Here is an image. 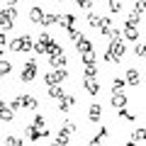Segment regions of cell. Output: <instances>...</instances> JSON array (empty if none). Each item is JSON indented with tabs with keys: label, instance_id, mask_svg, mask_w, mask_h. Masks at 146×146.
Returning <instances> with one entry per match:
<instances>
[{
	"label": "cell",
	"instance_id": "6da1fadb",
	"mask_svg": "<svg viewBox=\"0 0 146 146\" xmlns=\"http://www.w3.org/2000/svg\"><path fill=\"white\" fill-rule=\"evenodd\" d=\"M124 54H127V44H124V39H112V42H110V46H107V51H105V61L115 63V61H119Z\"/></svg>",
	"mask_w": 146,
	"mask_h": 146
},
{
	"label": "cell",
	"instance_id": "7a4b0ae2",
	"mask_svg": "<svg viewBox=\"0 0 146 146\" xmlns=\"http://www.w3.org/2000/svg\"><path fill=\"white\" fill-rule=\"evenodd\" d=\"M15 20H17V7L15 5H7L0 10V27H3V32L12 29L15 27Z\"/></svg>",
	"mask_w": 146,
	"mask_h": 146
},
{
	"label": "cell",
	"instance_id": "3957f363",
	"mask_svg": "<svg viewBox=\"0 0 146 146\" xmlns=\"http://www.w3.org/2000/svg\"><path fill=\"white\" fill-rule=\"evenodd\" d=\"M32 46H34V39L29 34H22V36H17V39L10 42V49L12 51H20V54H29Z\"/></svg>",
	"mask_w": 146,
	"mask_h": 146
},
{
	"label": "cell",
	"instance_id": "277c9868",
	"mask_svg": "<svg viewBox=\"0 0 146 146\" xmlns=\"http://www.w3.org/2000/svg\"><path fill=\"white\" fill-rule=\"evenodd\" d=\"M36 78V58H27L25 61V68L20 73V80L22 83H32Z\"/></svg>",
	"mask_w": 146,
	"mask_h": 146
},
{
	"label": "cell",
	"instance_id": "5b68a950",
	"mask_svg": "<svg viewBox=\"0 0 146 146\" xmlns=\"http://www.w3.org/2000/svg\"><path fill=\"white\" fill-rule=\"evenodd\" d=\"M66 78H68V71H66V68H54L51 73L44 76V83H46V85H61Z\"/></svg>",
	"mask_w": 146,
	"mask_h": 146
},
{
	"label": "cell",
	"instance_id": "8992f818",
	"mask_svg": "<svg viewBox=\"0 0 146 146\" xmlns=\"http://www.w3.org/2000/svg\"><path fill=\"white\" fill-rule=\"evenodd\" d=\"M51 44H54V36L44 32V34H39V42H34V46H32V49H34L36 54H49Z\"/></svg>",
	"mask_w": 146,
	"mask_h": 146
},
{
	"label": "cell",
	"instance_id": "52a82bcc",
	"mask_svg": "<svg viewBox=\"0 0 146 146\" xmlns=\"http://www.w3.org/2000/svg\"><path fill=\"white\" fill-rule=\"evenodd\" d=\"M49 63H51L54 68H66V54H63V49L49 54Z\"/></svg>",
	"mask_w": 146,
	"mask_h": 146
},
{
	"label": "cell",
	"instance_id": "ba28073f",
	"mask_svg": "<svg viewBox=\"0 0 146 146\" xmlns=\"http://www.w3.org/2000/svg\"><path fill=\"white\" fill-rule=\"evenodd\" d=\"M76 102H78L76 95H63V98L58 100V110H61V112H71V110L76 107Z\"/></svg>",
	"mask_w": 146,
	"mask_h": 146
},
{
	"label": "cell",
	"instance_id": "9c48e42d",
	"mask_svg": "<svg viewBox=\"0 0 146 146\" xmlns=\"http://www.w3.org/2000/svg\"><path fill=\"white\" fill-rule=\"evenodd\" d=\"M83 88H85V93L93 95V98H98V93H100V83H98V78H83Z\"/></svg>",
	"mask_w": 146,
	"mask_h": 146
},
{
	"label": "cell",
	"instance_id": "30bf717a",
	"mask_svg": "<svg viewBox=\"0 0 146 146\" xmlns=\"http://www.w3.org/2000/svg\"><path fill=\"white\" fill-rule=\"evenodd\" d=\"M73 44H76V49H78L80 54H90V51H93V42H90L88 36H83V34H80Z\"/></svg>",
	"mask_w": 146,
	"mask_h": 146
},
{
	"label": "cell",
	"instance_id": "8fae6325",
	"mask_svg": "<svg viewBox=\"0 0 146 146\" xmlns=\"http://www.w3.org/2000/svg\"><path fill=\"white\" fill-rule=\"evenodd\" d=\"M127 102H129V98H127L124 93H112V100H110V105L115 110H122V107H127Z\"/></svg>",
	"mask_w": 146,
	"mask_h": 146
},
{
	"label": "cell",
	"instance_id": "7c38bea8",
	"mask_svg": "<svg viewBox=\"0 0 146 146\" xmlns=\"http://www.w3.org/2000/svg\"><path fill=\"white\" fill-rule=\"evenodd\" d=\"M88 119L90 122H100L102 119V107H100V102H93L88 107Z\"/></svg>",
	"mask_w": 146,
	"mask_h": 146
},
{
	"label": "cell",
	"instance_id": "4fadbf2b",
	"mask_svg": "<svg viewBox=\"0 0 146 146\" xmlns=\"http://www.w3.org/2000/svg\"><path fill=\"white\" fill-rule=\"evenodd\" d=\"M124 80H127V85H139L141 83V73L136 71V68H129L127 76H124Z\"/></svg>",
	"mask_w": 146,
	"mask_h": 146
},
{
	"label": "cell",
	"instance_id": "5bb4252c",
	"mask_svg": "<svg viewBox=\"0 0 146 146\" xmlns=\"http://www.w3.org/2000/svg\"><path fill=\"white\" fill-rule=\"evenodd\" d=\"M42 20H44V10L39 5H34L29 10V22H34V25H42Z\"/></svg>",
	"mask_w": 146,
	"mask_h": 146
},
{
	"label": "cell",
	"instance_id": "9a60e30c",
	"mask_svg": "<svg viewBox=\"0 0 146 146\" xmlns=\"http://www.w3.org/2000/svg\"><path fill=\"white\" fill-rule=\"evenodd\" d=\"M25 136L29 141H39V139H42V129H36L34 124H29V127H25Z\"/></svg>",
	"mask_w": 146,
	"mask_h": 146
},
{
	"label": "cell",
	"instance_id": "2e32d148",
	"mask_svg": "<svg viewBox=\"0 0 146 146\" xmlns=\"http://www.w3.org/2000/svg\"><path fill=\"white\" fill-rule=\"evenodd\" d=\"M122 39H127V42H136V39H139V29H136V27H127V25H124Z\"/></svg>",
	"mask_w": 146,
	"mask_h": 146
},
{
	"label": "cell",
	"instance_id": "e0dca14e",
	"mask_svg": "<svg viewBox=\"0 0 146 146\" xmlns=\"http://www.w3.org/2000/svg\"><path fill=\"white\" fill-rule=\"evenodd\" d=\"M58 25H61V27H66V29H71V27L76 25V15H71V12L61 15V17H58Z\"/></svg>",
	"mask_w": 146,
	"mask_h": 146
},
{
	"label": "cell",
	"instance_id": "ac0fdd59",
	"mask_svg": "<svg viewBox=\"0 0 146 146\" xmlns=\"http://www.w3.org/2000/svg\"><path fill=\"white\" fill-rule=\"evenodd\" d=\"M20 100H22V107H27V110H34L36 105H39L34 95H20Z\"/></svg>",
	"mask_w": 146,
	"mask_h": 146
},
{
	"label": "cell",
	"instance_id": "d6986e66",
	"mask_svg": "<svg viewBox=\"0 0 146 146\" xmlns=\"http://www.w3.org/2000/svg\"><path fill=\"white\" fill-rule=\"evenodd\" d=\"M51 25H58V15H54V12H44L42 27H51Z\"/></svg>",
	"mask_w": 146,
	"mask_h": 146
},
{
	"label": "cell",
	"instance_id": "ffe728a7",
	"mask_svg": "<svg viewBox=\"0 0 146 146\" xmlns=\"http://www.w3.org/2000/svg\"><path fill=\"white\" fill-rule=\"evenodd\" d=\"M63 95H66V93H63V88H61V85H49V98H54V100H61Z\"/></svg>",
	"mask_w": 146,
	"mask_h": 146
},
{
	"label": "cell",
	"instance_id": "44dd1931",
	"mask_svg": "<svg viewBox=\"0 0 146 146\" xmlns=\"http://www.w3.org/2000/svg\"><path fill=\"white\" fill-rule=\"evenodd\" d=\"M12 119H15V112L5 105V107L0 110V122H12Z\"/></svg>",
	"mask_w": 146,
	"mask_h": 146
},
{
	"label": "cell",
	"instance_id": "7402d4cb",
	"mask_svg": "<svg viewBox=\"0 0 146 146\" xmlns=\"http://www.w3.org/2000/svg\"><path fill=\"white\" fill-rule=\"evenodd\" d=\"M139 22H141V15L131 10V12H129V17H127V27H139Z\"/></svg>",
	"mask_w": 146,
	"mask_h": 146
},
{
	"label": "cell",
	"instance_id": "603a6c76",
	"mask_svg": "<svg viewBox=\"0 0 146 146\" xmlns=\"http://www.w3.org/2000/svg\"><path fill=\"white\" fill-rule=\"evenodd\" d=\"M5 146H25V141H22V136H17V134H10L5 139Z\"/></svg>",
	"mask_w": 146,
	"mask_h": 146
},
{
	"label": "cell",
	"instance_id": "cb8c5ba5",
	"mask_svg": "<svg viewBox=\"0 0 146 146\" xmlns=\"http://www.w3.org/2000/svg\"><path fill=\"white\" fill-rule=\"evenodd\" d=\"M134 56L146 58V42H136V44H134Z\"/></svg>",
	"mask_w": 146,
	"mask_h": 146
},
{
	"label": "cell",
	"instance_id": "d4e9b609",
	"mask_svg": "<svg viewBox=\"0 0 146 146\" xmlns=\"http://www.w3.org/2000/svg\"><path fill=\"white\" fill-rule=\"evenodd\" d=\"M124 88H127V80L124 78H115V80H112V93H122Z\"/></svg>",
	"mask_w": 146,
	"mask_h": 146
},
{
	"label": "cell",
	"instance_id": "484cf974",
	"mask_svg": "<svg viewBox=\"0 0 146 146\" xmlns=\"http://www.w3.org/2000/svg\"><path fill=\"white\" fill-rule=\"evenodd\" d=\"M7 73H12V63L7 58H0V76H7Z\"/></svg>",
	"mask_w": 146,
	"mask_h": 146
},
{
	"label": "cell",
	"instance_id": "4316f807",
	"mask_svg": "<svg viewBox=\"0 0 146 146\" xmlns=\"http://www.w3.org/2000/svg\"><path fill=\"white\" fill-rule=\"evenodd\" d=\"M80 61H83V66H98V58H95L93 51H90V54H83V58H80Z\"/></svg>",
	"mask_w": 146,
	"mask_h": 146
},
{
	"label": "cell",
	"instance_id": "83f0119b",
	"mask_svg": "<svg viewBox=\"0 0 146 146\" xmlns=\"http://www.w3.org/2000/svg\"><path fill=\"white\" fill-rule=\"evenodd\" d=\"M117 112H119V117H122V119H124V122H134V119H136V115H134V112H129V110H127V107L117 110Z\"/></svg>",
	"mask_w": 146,
	"mask_h": 146
},
{
	"label": "cell",
	"instance_id": "f1b7e54d",
	"mask_svg": "<svg viewBox=\"0 0 146 146\" xmlns=\"http://www.w3.org/2000/svg\"><path fill=\"white\" fill-rule=\"evenodd\" d=\"M131 139H134V141H139V144H144V141H146V129L141 127V129L131 131Z\"/></svg>",
	"mask_w": 146,
	"mask_h": 146
},
{
	"label": "cell",
	"instance_id": "f546056e",
	"mask_svg": "<svg viewBox=\"0 0 146 146\" xmlns=\"http://www.w3.org/2000/svg\"><path fill=\"white\" fill-rule=\"evenodd\" d=\"M100 22H102V17H100V15H95V12H90V15H88V25L93 27V29H98Z\"/></svg>",
	"mask_w": 146,
	"mask_h": 146
},
{
	"label": "cell",
	"instance_id": "4dcf8cb0",
	"mask_svg": "<svg viewBox=\"0 0 146 146\" xmlns=\"http://www.w3.org/2000/svg\"><path fill=\"white\" fill-rule=\"evenodd\" d=\"M83 78H98V66H85Z\"/></svg>",
	"mask_w": 146,
	"mask_h": 146
},
{
	"label": "cell",
	"instance_id": "1f68e13d",
	"mask_svg": "<svg viewBox=\"0 0 146 146\" xmlns=\"http://www.w3.org/2000/svg\"><path fill=\"white\" fill-rule=\"evenodd\" d=\"M134 12L144 15V12H146V0H134Z\"/></svg>",
	"mask_w": 146,
	"mask_h": 146
},
{
	"label": "cell",
	"instance_id": "d6a6232c",
	"mask_svg": "<svg viewBox=\"0 0 146 146\" xmlns=\"http://www.w3.org/2000/svg\"><path fill=\"white\" fill-rule=\"evenodd\" d=\"M63 129H68L71 134H76V131H78V124H76L73 119H66V122H63Z\"/></svg>",
	"mask_w": 146,
	"mask_h": 146
},
{
	"label": "cell",
	"instance_id": "836d02e7",
	"mask_svg": "<svg viewBox=\"0 0 146 146\" xmlns=\"http://www.w3.org/2000/svg\"><path fill=\"white\" fill-rule=\"evenodd\" d=\"M122 10V0H110V12L115 15V12Z\"/></svg>",
	"mask_w": 146,
	"mask_h": 146
},
{
	"label": "cell",
	"instance_id": "e575fe53",
	"mask_svg": "<svg viewBox=\"0 0 146 146\" xmlns=\"http://www.w3.org/2000/svg\"><path fill=\"white\" fill-rule=\"evenodd\" d=\"M73 3H76V5H78V7H85V10H90V7H93V3H95V0H73Z\"/></svg>",
	"mask_w": 146,
	"mask_h": 146
},
{
	"label": "cell",
	"instance_id": "d590c367",
	"mask_svg": "<svg viewBox=\"0 0 146 146\" xmlns=\"http://www.w3.org/2000/svg\"><path fill=\"white\" fill-rule=\"evenodd\" d=\"M32 124H34L36 129H44V117H42V115H36V117H34V122H32Z\"/></svg>",
	"mask_w": 146,
	"mask_h": 146
},
{
	"label": "cell",
	"instance_id": "8d00e7d4",
	"mask_svg": "<svg viewBox=\"0 0 146 146\" xmlns=\"http://www.w3.org/2000/svg\"><path fill=\"white\" fill-rule=\"evenodd\" d=\"M10 110H12V112H15V110H22V100H20V98H15V100L10 102Z\"/></svg>",
	"mask_w": 146,
	"mask_h": 146
},
{
	"label": "cell",
	"instance_id": "74e56055",
	"mask_svg": "<svg viewBox=\"0 0 146 146\" xmlns=\"http://www.w3.org/2000/svg\"><path fill=\"white\" fill-rule=\"evenodd\" d=\"M68 36H71L73 42H76V39H78V36H80V32L76 29V27H71V29H68Z\"/></svg>",
	"mask_w": 146,
	"mask_h": 146
},
{
	"label": "cell",
	"instance_id": "f35d334b",
	"mask_svg": "<svg viewBox=\"0 0 146 146\" xmlns=\"http://www.w3.org/2000/svg\"><path fill=\"white\" fill-rule=\"evenodd\" d=\"M5 46H7V34L0 32V49H5Z\"/></svg>",
	"mask_w": 146,
	"mask_h": 146
},
{
	"label": "cell",
	"instance_id": "ab89813d",
	"mask_svg": "<svg viewBox=\"0 0 146 146\" xmlns=\"http://www.w3.org/2000/svg\"><path fill=\"white\" fill-rule=\"evenodd\" d=\"M107 136V127H100V131H98V139H105Z\"/></svg>",
	"mask_w": 146,
	"mask_h": 146
},
{
	"label": "cell",
	"instance_id": "60d3db41",
	"mask_svg": "<svg viewBox=\"0 0 146 146\" xmlns=\"http://www.w3.org/2000/svg\"><path fill=\"white\" fill-rule=\"evenodd\" d=\"M88 146H100V139H98V136H93V139H90V144Z\"/></svg>",
	"mask_w": 146,
	"mask_h": 146
},
{
	"label": "cell",
	"instance_id": "b9f144b4",
	"mask_svg": "<svg viewBox=\"0 0 146 146\" xmlns=\"http://www.w3.org/2000/svg\"><path fill=\"white\" fill-rule=\"evenodd\" d=\"M127 146H144V144H139V141H134V139H129V141H127Z\"/></svg>",
	"mask_w": 146,
	"mask_h": 146
},
{
	"label": "cell",
	"instance_id": "7bdbcfd3",
	"mask_svg": "<svg viewBox=\"0 0 146 146\" xmlns=\"http://www.w3.org/2000/svg\"><path fill=\"white\" fill-rule=\"evenodd\" d=\"M51 146H66V144H61V141H58V139H56V141H54V144H51Z\"/></svg>",
	"mask_w": 146,
	"mask_h": 146
},
{
	"label": "cell",
	"instance_id": "ee69618b",
	"mask_svg": "<svg viewBox=\"0 0 146 146\" xmlns=\"http://www.w3.org/2000/svg\"><path fill=\"white\" fill-rule=\"evenodd\" d=\"M17 3H20V0H7V5H17Z\"/></svg>",
	"mask_w": 146,
	"mask_h": 146
},
{
	"label": "cell",
	"instance_id": "f6af8a7d",
	"mask_svg": "<svg viewBox=\"0 0 146 146\" xmlns=\"http://www.w3.org/2000/svg\"><path fill=\"white\" fill-rule=\"evenodd\" d=\"M3 107H5V100H3V98H0V110H3Z\"/></svg>",
	"mask_w": 146,
	"mask_h": 146
},
{
	"label": "cell",
	"instance_id": "bcb514c9",
	"mask_svg": "<svg viewBox=\"0 0 146 146\" xmlns=\"http://www.w3.org/2000/svg\"><path fill=\"white\" fill-rule=\"evenodd\" d=\"M0 80H3V76H0Z\"/></svg>",
	"mask_w": 146,
	"mask_h": 146
},
{
	"label": "cell",
	"instance_id": "7dc6e473",
	"mask_svg": "<svg viewBox=\"0 0 146 146\" xmlns=\"http://www.w3.org/2000/svg\"><path fill=\"white\" fill-rule=\"evenodd\" d=\"M56 3H61V0H56Z\"/></svg>",
	"mask_w": 146,
	"mask_h": 146
}]
</instances>
